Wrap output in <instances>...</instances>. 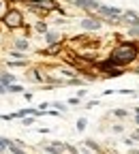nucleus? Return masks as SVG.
I'll return each mask as SVG.
<instances>
[{
	"instance_id": "8",
	"label": "nucleus",
	"mask_w": 139,
	"mask_h": 154,
	"mask_svg": "<svg viewBox=\"0 0 139 154\" xmlns=\"http://www.w3.org/2000/svg\"><path fill=\"white\" fill-rule=\"evenodd\" d=\"M82 26H84L86 30H98V28H101V22H98V19L88 17V19H84V22H82Z\"/></svg>"
},
{
	"instance_id": "6",
	"label": "nucleus",
	"mask_w": 139,
	"mask_h": 154,
	"mask_svg": "<svg viewBox=\"0 0 139 154\" xmlns=\"http://www.w3.org/2000/svg\"><path fill=\"white\" fill-rule=\"evenodd\" d=\"M122 19H124L128 26H139V13H135V11H126L122 15Z\"/></svg>"
},
{
	"instance_id": "26",
	"label": "nucleus",
	"mask_w": 139,
	"mask_h": 154,
	"mask_svg": "<svg viewBox=\"0 0 139 154\" xmlns=\"http://www.w3.org/2000/svg\"><path fill=\"white\" fill-rule=\"evenodd\" d=\"M135 120H137V124H139V116H137V118H135Z\"/></svg>"
},
{
	"instance_id": "18",
	"label": "nucleus",
	"mask_w": 139,
	"mask_h": 154,
	"mask_svg": "<svg viewBox=\"0 0 139 154\" xmlns=\"http://www.w3.org/2000/svg\"><path fill=\"white\" fill-rule=\"evenodd\" d=\"M30 77H32V82H41V75H39V71H30Z\"/></svg>"
},
{
	"instance_id": "5",
	"label": "nucleus",
	"mask_w": 139,
	"mask_h": 154,
	"mask_svg": "<svg viewBox=\"0 0 139 154\" xmlns=\"http://www.w3.org/2000/svg\"><path fill=\"white\" fill-rule=\"evenodd\" d=\"M75 5L79 9H101V2H96V0H75Z\"/></svg>"
},
{
	"instance_id": "21",
	"label": "nucleus",
	"mask_w": 139,
	"mask_h": 154,
	"mask_svg": "<svg viewBox=\"0 0 139 154\" xmlns=\"http://www.w3.org/2000/svg\"><path fill=\"white\" fill-rule=\"evenodd\" d=\"M128 34H133V36H137V34H139V26H133V28L128 30Z\"/></svg>"
},
{
	"instance_id": "14",
	"label": "nucleus",
	"mask_w": 139,
	"mask_h": 154,
	"mask_svg": "<svg viewBox=\"0 0 139 154\" xmlns=\"http://www.w3.org/2000/svg\"><path fill=\"white\" fill-rule=\"evenodd\" d=\"M7 90H9V92H13V94H17V92H24V88H22V86H17V84H11Z\"/></svg>"
},
{
	"instance_id": "7",
	"label": "nucleus",
	"mask_w": 139,
	"mask_h": 154,
	"mask_svg": "<svg viewBox=\"0 0 139 154\" xmlns=\"http://www.w3.org/2000/svg\"><path fill=\"white\" fill-rule=\"evenodd\" d=\"M45 150H47L49 154H62V152L66 150V143H58V141H54V143H47Z\"/></svg>"
},
{
	"instance_id": "20",
	"label": "nucleus",
	"mask_w": 139,
	"mask_h": 154,
	"mask_svg": "<svg viewBox=\"0 0 139 154\" xmlns=\"http://www.w3.org/2000/svg\"><path fill=\"white\" fill-rule=\"evenodd\" d=\"M113 116H118V118H124L126 111H124V109H116V111H113Z\"/></svg>"
},
{
	"instance_id": "19",
	"label": "nucleus",
	"mask_w": 139,
	"mask_h": 154,
	"mask_svg": "<svg viewBox=\"0 0 139 154\" xmlns=\"http://www.w3.org/2000/svg\"><path fill=\"white\" fill-rule=\"evenodd\" d=\"M32 122H34V116H26V118H24V124L26 126H30Z\"/></svg>"
},
{
	"instance_id": "11",
	"label": "nucleus",
	"mask_w": 139,
	"mask_h": 154,
	"mask_svg": "<svg viewBox=\"0 0 139 154\" xmlns=\"http://www.w3.org/2000/svg\"><path fill=\"white\" fill-rule=\"evenodd\" d=\"M9 150H11V152H13V154H26V150H22V148H17V146H15V143H13V141H11V143H9Z\"/></svg>"
},
{
	"instance_id": "3",
	"label": "nucleus",
	"mask_w": 139,
	"mask_h": 154,
	"mask_svg": "<svg viewBox=\"0 0 139 154\" xmlns=\"http://www.w3.org/2000/svg\"><path fill=\"white\" fill-rule=\"evenodd\" d=\"M28 7H32L34 11H56L58 5H56V0H28Z\"/></svg>"
},
{
	"instance_id": "25",
	"label": "nucleus",
	"mask_w": 139,
	"mask_h": 154,
	"mask_svg": "<svg viewBox=\"0 0 139 154\" xmlns=\"http://www.w3.org/2000/svg\"><path fill=\"white\" fill-rule=\"evenodd\" d=\"M5 9V2H2V0H0V11H2Z\"/></svg>"
},
{
	"instance_id": "15",
	"label": "nucleus",
	"mask_w": 139,
	"mask_h": 154,
	"mask_svg": "<svg viewBox=\"0 0 139 154\" xmlns=\"http://www.w3.org/2000/svg\"><path fill=\"white\" fill-rule=\"evenodd\" d=\"M107 75L109 77H120L122 75V69H111V71H107Z\"/></svg>"
},
{
	"instance_id": "17",
	"label": "nucleus",
	"mask_w": 139,
	"mask_h": 154,
	"mask_svg": "<svg viewBox=\"0 0 139 154\" xmlns=\"http://www.w3.org/2000/svg\"><path fill=\"white\" fill-rule=\"evenodd\" d=\"M86 124H88V122H86V118H79V120H77V131H84V128H86Z\"/></svg>"
},
{
	"instance_id": "1",
	"label": "nucleus",
	"mask_w": 139,
	"mask_h": 154,
	"mask_svg": "<svg viewBox=\"0 0 139 154\" xmlns=\"http://www.w3.org/2000/svg\"><path fill=\"white\" fill-rule=\"evenodd\" d=\"M137 56H139V47L135 43H122V45H118L111 56H109V60H101V62H96V66L101 69V71H111V69H124L128 66L133 60H137Z\"/></svg>"
},
{
	"instance_id": "24",
	"label": "nucleus",
	"mask_w": 139,
	"mask_h": 154,
	"mask_svg": "<svg viewBox=\"0 0 139 154\" xmlns=\"http://www.w3.org/2000/svg\"><path fill=\"white\" fill-rule=\"evenodd\" d=\"M2 92H9V90H7V86H2V84H0V94H2Z\"/></svg>"
},
{
	"instance_id": "12",
	"label": "nucleus",
	"mask_w": 139,
	"mask_h": 154,
	"mask_svg": "<svg viewBox=\"0 0 139 154\" xmlns=\"http://www.w3.org/2000/svg\"><path fill=\"white\" fill-rule=\"evenodd\" d=\"M15 47L17 49H28V41L26 38H19V41H15Z\"/></svg>"
},
{
	"instance_id": "13",
	"label": "nucleus",
	"mask_w": 139,
	"mask_h": 154,
	"mask_svg": "<svg viewBox=\"0 0 139 154\" xmlns=\"http://www.w3.org/2000/svg\"><path fill=\"white\" fill-rule=\"evenodd\" d=\"M9 66H26V60H7Z\"/></svg>"
},
{
	"instance_id": "2",
	"label": "nucleus",
	"mask_w": 139,
	"mask_h": 154,
	"mask_svg": "<svg viewBox=\"0 0 139 154\" xmlns=\"http://www.w3.org/2000/svg\"><path fill=\"white\" fill-rule=\"evenodd\" d=\"M2 22L9 26V28H22V13L17 9H9L2 17Z\"/></svg>"
},
{
	"instance_id": "23",
	"label": "nucleus",
	"mask_w": 139,
	"mask_h": 154,
	"mask_svg": "<svg viewBox=\"0 0 139 154\" xmlns=\"http://www.w3.org/2000/svg\"><path fill=\"white\" fill-rule=\"evenodd\" d=\"M54 107H56V109H60V111H66V107H64V105H62V103H56V105H54Z\"/></svg>"
},
{
	"instance_id": "10",
	"label": "nucleus",
	"mask_w": 139,
	"mask_h": 154,
	"mask_svg": "<svg viewBox=\"0 0 139 154\" xmlns=\"http://www.w3.org/2000/svg\"><path fill=\"white\" fill-rule=\"evenodd\" d=\"M60 49H62V43H54L51 47L45 49V54H56V51H60Z\"/></svg>"
},
{
	"instance_id": "9",
	"label": "nucleus",
	"mask_w": 139,
	"mask_h": 154,
	"mask_svg": "<svg viewBox=\"0 0 139 154\" xmlns=\"http://www.w3.org/2000/svg\"><path fill=\"white\" fill-rule=\"evenodd\" d=\"M15 79H17V77L15 75H11V73H2V75H0V84H2V86H11V84H15Z\"/></svg>"
},
{
	"instance_id": "22",
	"label": "nucleus",
	"mask_w": 139,
	"mask_h": 154,
	"mask_svg": "<svg viewBox=\"0 0 139 154\" xmlns=\"http://www.w3.org/2000/svg\"><path fill=\"white\" fill-rule=\"evenodd\" d=\"M36 30H39V32H45V30H47V26L41 22V24H36Z\"/></svg>"
},
{
	"instance_id": "16",
	"label": "nucleus",
	"mask_w": 139,
	"mask_h": 154,
	"mask_svg": "<svg viewBox=\"0 0 139 154\" xmlns=\"http://www.w3.org/2000/svg\"><path fill=\"white\" fill-rule=\"evenodd\" d=\"M58 38H60V34H56V32H49V34H47V41H49V43H56Z\"/></svg>"
},
{
	"instance_id": "4",
	"label": "nucleus",
	"mask_w": 139,
	"mask_h": 154,
	"mask_svg": "<svg viewBox=\"0 0 139 154\" xmlns=\"http://www.w3.org/2000/svg\"><path fill=\"white\" fill-rule=\"evenodd\" d=\"M98 13H101L103 17H107V19H113V22H116V19H120V17L124 15V13H122L120 9H118V7H107V5H101Z\"/></svg>"
}]
</instances>
